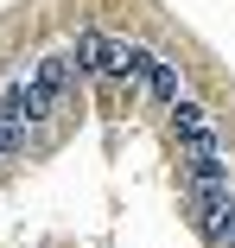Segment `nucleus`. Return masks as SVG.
I'll use <instances>...</instances> for the list:
<instances>
[{
  "mask_svg": "<svg viewBox=\"0 0 235 248\" xmlns=\"http://www.w3.org/2000/svg\"><path fill=\"white\" fill-rule=\"evenodd\" d=\"M147 95H153V102H165V108L184 95V77H178V64H172V58H159V51H153V64H147Z\"/></svg>",
  "mask_w": 235,
  "mask_h": 248,
  "instance_id": "obj_4",
  "label": "nucleus"
},
{
  "mask_svg": "<svg viewBox=\"0 0 235 248\" xmlns=\"http://www.w3.org/2000/svg\"><path fill=\"white\" fill-rule=\"evenodd\" d=\"M70 77H76V58L70 51H58V58H38L13 89H7V102H0V108H7L13 121H44V115H51L58 102H64V95H70Z\"/></svg>",
  "mask_w": 235,
  "mask_h": 248,
  "instance_id": "obj_2",
  "label": "nucleus"
},
{
  "mask_svg": "<svg viewBox=\"0 0 235 248\" xmlns=\"http://www.w3.org/2000/svg\"><path fill=\"white\" fill-rule=\"evenodd\" d=\"M172 127H178L184 159H191V178H197V185H229V146H222L210 108L191 102V95H178V102H172Z\"/></svg>",
  "mask_w": 235,
  "mask_h": 248,
  "instance_id": "obj_1",
  "label": "nucleus"
},
{
  "mask_svg": "<svg viewBox=\"0 0 235 248\" xmlns=\"http://www.w3.org/2000/svg\"><path fill=\"white\" fill-rule=\"evenodd\" d=\"M191 223L216 248H235V197H229V185H197L191 178Z\"/></svg>",
  "mask_w": 235,
  "mask_h": 248,
  "instance_id": "obj_3",
  "label": "nucleus"
}]
</instances>
